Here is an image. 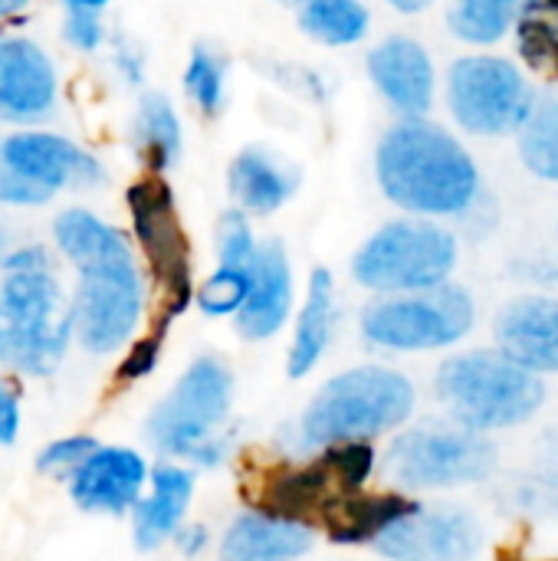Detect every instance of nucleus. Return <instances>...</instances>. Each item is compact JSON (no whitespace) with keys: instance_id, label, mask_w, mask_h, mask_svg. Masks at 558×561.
Returning a JSON list of instances; mask_svg holds the SVG:
<instances>
[{"instance_id":"4c0bfd02","label":"nucleus","mask_w":558,"mask_h":561,"mask_svg":"<svg viewBox=\"0 0 558 561\" xmlns=\"http://www.w3.org/2000/svg\"><path fill=\"white\" fill-rule=\"evenodd\" d=\"M49 201H43L33 187H26L0 158V207H46Z\"/></svg>"},{"instance_id":"c85d7f7f","label":"nucleus","mask_w":558,"mask_h":561,"mask_svg":"<svg viewBox=\"0 0 558 561\" xmlns=\"http://www.w3.org/2000/svg\"><path fill=\"white\" fill-rule=\"evenodd\" d=\"M520 3L523 0H451L447 30L467 46H493L513 30Z\"/></svg>"},{"instance_id":"ddd939ff","label":"nucleus","mask_w":558,"mask_h":561,"mask_svg":"<svg viewBox=\"0 0 558 561\" xmlns=\"http://www.w3.org/2000/svg\"><path fill=\"white\" fill-rule=\"evenodd\" d=\"M3 164L43 201L62 191H99L109 171L95 151L53 128H10L0 135Z\"/></svg>"},{"instance_id":"7ed1b4c3","label":"nucleus","mask_w":558,"mask_h":561,"mask_svg":"<svg viewBox=\"0 0 558 561\" xmlns=\"http://www.w3.org/2000/svg\"><path fill=\"white\" fill-rule=\"evenodd\" d=\"M76 335L72 302L43 243L10 247L0 260V365L30 378L59 368Z\"/></svg>"},{"instance_id":"6e6552de","label":"nucleus","mask_w":558,"mask_h":561,"mask_svg":"<svg viewBox=\"0 0 558 561\" xmlns=\"http://www.w3.org/2000/svg\"><path fill=\"white\" fill-rule=\"evenodd\" d=\"M125 207L132 220V247L141 253L158 296H161V329L164 322L184 316L194 306V263L191 237L184 230L174 191L164 178L145 174L125 191Z\"/></svg>"},{"instance_id":"39448f33","label":"nucleus","mask_w":558,"mask_h":561,"mask_svg":"<svg viewBox=\"0 0 558 561\" xmlns=\"http://www.w3.org/2000/svg\"><path fill=\"white\" fill-rule=\"evenodd\" d=\"M434 391L454 424L487 437L533 421L546 404V381L539 375L487 348L451 355L437 368Z\"/></svg>"},{"instance_id":"0eeeda50","label":"nucleus","mask_w":558,"mask_h":561,"mask_svg":"<svg viewBox=\"0 0 558 561\" xmlns=\"http://www.w3.org/2000/svg\"><path fill=\"white\" fill-rule=\"evenodd\" d=\"M460 243L454 230L424 217L382 224L352 256V279L378 296L424 293L451 283Z\"/></svg>"},{"instance_id":"b1692460","label":"nucleus","mask_w":558,"mask_h":561,"mask_svg":"<svg viewBox=\"0 0 558 561\" xmlns=\"http://www.w3.org/2000/svg\"><path fill=\"white\" fill-rule=\"evenodd\" d=\"M408 510H414V500L401 490H358L332 500L316 519L335 546H375V539Z\"/></svg>"},{"instance_id":"9b49d317","label":"nucleus","mask_w":558,"mask_h":561,"mask_svg":"<svg viewBox=\"0 0 558 561\" xmlns=\"http://www.w3.org/2000/svg\"><path fill=\"white\" fill-rule=\"evenodd\" d=\"M444 99L451 118L477 138L520 135L539 102L529 76L513 59L493 53L457 56L447 69Z\"/></svg>"},{"instance_id":"c9c22d12","label":"nucleus","mask_w":558,"mask_h":561,"mask_svg":"<svg viewBox=\"0 0 558 561\" xmlns=\"http://www.w3.org/2000/svg\"><path fill=\"white\" fill-rule=\"evenodd\" d=\"M62 43L82 56H95L109 43V23L99 13H62Z\"/></svg>"},{"instance_id":"72a5a7b5","label":"nucleus","mask_w":558,"mask_h":561,"mask_svg":"<svg viewBox=\"0 0 558 561\" xmlns=\"http://www.w3.org/2000/svg\"><path fill=\"white\" fill-rule=\"evenodd\" d=\"M95 447H99V444H95L89 434L59 437V440L46 444V447L36 454V470H39L43 477H49V480H69Z\"/></svg>"},{"instance_id":"2f4dec72","label":"nucleus","mask_w":558,"mask_h":561,"mask_svg":"<svg viewBox=\"0 0 558 561\" xmlns=\"http://www.w3.org/2000/svg\"><path fill=\"white\" fill-rule=\"evenodd\" d=\"M214 250H217V263L224 266H253L260 250L253 220L243 210L227 207L214 227Z\"/></svg>"},{"instance_id":"6ab92c4d","label":"nucleus","mask_w":558,"mask_h":561,"mask_svg":"<svg viewBox=\"0 0 558 561\" xmlns=\"http://www.w3.org/2000/svg\"><path fill=\"white\" fill-rule=\"evenodd\" d=\"M497 352L533 375H558V299L520 296L497 316Z\"/></svg>"},{"instance_id":"f03ea898","label":"nucleus","mask_w":558,"mask_h":561,"mask_svg":"<svg viewBox=\"0 0 558 561\" xmlns=\"http://www.w3.org/2000/svg\"><path fill=\"white\" fill-rule=\"evenodd\" d=\"M375 181L408 217H467L483 201V178L464 141L431 118H398L375 145Z\"/></svg>"},{"instance_id":"f704fd0d","label":"nucleus","mask_w":558,"mask_h":561,"mask_svg":"<svg viewBox=\"0 0 558 561\" xmlns=\"http://www.w3.org/2000/svg\"><path fill=\"white\" fill-rule=\"evenodd\" d=\"M161 348H164V332H151V335H141L135 342L125 345V355L118 362V371L115 378L122 385H135V381H145L155 375L158 362H161Z\"/></svg>"},{"instance_id":"2eb2a0df","label":"nucleus","mask_w":558,"mask_h":561,"mask_svg":"<svg viewBox=\"0 0 558 561\" xmlns=\"http://www.w3.org/2000/svg\"><path fill=\"white\" fill-rule=\"evenodd\" d=\"M62 102L59 66L30 36L0 33V122L10 128H43Z\"/></svg>"},{"instance_id":"412c9836","label":"nucleus","mask_w":558,"mask_h":561,"mask_svg":"<svg viewBox=\"0 0 558 561\" xmlns=\"http://www.w3.org/2000/svg\"><path fill=\"white\" fill-rule=\"evenodd\" d=\"M316 526L266 510L234 516L220 539V561H299L312 552Z\"/></svg>"},{"instance_id":"a18cd8bd","label":"nucleus","mask_w":558,"mask_h":561,"mask_svg":"<svg viewBox=\"0 0 558 561\" xmlns=\"http://www.w3.org/2000/svg\"><path fill=\"white\" fill-rule=\"evenodd\" d=\"M0 233H3V230H0ZM0 260H3V253H0Z\"/></svg>"},{"instance_id":"cd10ccee","label":"nucleus","mask_w":558,"mask_h":561,"mask_svg":"<svg viewBox=\"0 0 558 561\" xmlns=\"http://www.w3.org/2000/svg\"><path fill=\"white\" fill-rule=\"evenodd\" d=\"M513 30L526 69L558 85V0H523Z\"/></svg>"},{"instance_id":"79ce46f5","label":"nucleus","mask_w":558,"mask_h":561,"mask_svg":"<svg viewBox=\"0 0 558 561\" xmlns=\"http://www.w3.org/2000/svg\"><path fill=\"white\" fill-rule=\"evenodd\" d=\"M391 10H398V13H405V16H418V13H424V10H431L434 7V0H385Z\"/></svg>"},{"instance_id":"ea45409f","label":"nucleus","mask_w":558,"mask_h":561,"mask_svg":"<svg viewBox=\"0 0 558 561\" xmlns=\"http://www.w3.org/2000/svg\"><path fill=\"white\" fill-rule=\"evenodd\" d=\"M62 13H99L105 16V10L112 7V0H59Z\"/></svg>"},{"instance_id":"7c9ffc66","label":"nucleus","mask_w":558,"mask_h":561,"mask_svg":"<svg viewBox=\"0 0 558 561\" xmlns=\"http://www.w3.org/2000/svg\"><path fill=\"white\" fill-rule=\"evenodd\" d=\"M250 279H253V266H224V263H217V270L194 289V306L210 319L237 316L240 306L247 302Z\"/></svg>"},{"instance_id":"bb28decb","label":"nucleus","mask_w":558,"mask_h":561,"mask_svg":"<svg viewBox=\"0 0 558 561\" xmlns=\"http://www.w3.org/2000/svg\"><path fill=\"white\" fill-rule=\"evenodd\" d=\"M181 92L191 102V108L214 122L227 112L230 102V62L227 53L217 43H194L181 72Z\"/></svg>"},{"instance_id":"423d86ee","label":"nucleus","mask_w":558,"mask_h":561,"mask_svg":"<svg viewBox=\"0 0 558 561\" xmlns=\"http://www.w3.org/2000/svg\"><path fill=\"white\" fill-rule=\"evenodd\" d=\"M234 375L220 355H201L148 417V440L171 460L217 467L227 457Z\"/></svg>"},{"instance_id":"20e7f679","label":"nucleus","mask_w":558,"mask_h":561,"mask_svg":"<svg viewBox=\"0 0 558 561\" xmlns=\"http://www.w3.org/2000/svg\"><path fill=\"white\" fill-rule=\"evenodd\" d=\"M418 394L411 378L385 365H362L335 375L319 388L312 404L296 424V444L303 450H326L335 444H372L414 414Z\"/></svg>"},{"instance_id":"a19ab883","label":"nucleus","mask_w":558,"mask_h":561,"mask_svg":"<svg viewBox=\"0 0 558 561\" xmlns=\"http://www.w3.org/2000/svg\"><path fill=\"white\" fill-rule=\"evenodd\" d=\"M30 7H33V0H0V23L20 20Z\"/></svg>"},{"instance_id":"e433bc0d","label":"nucleus","mask_w":558,"mask_h":561,"mask_svg":"<svg viewBox=\"0 0 558 561\" xmlns=\"http://www.w3.org/2000/svg\"><path fill=\"white\" fill-rule=\"evenodd\" d=\"M20 424H23V414H20V394H16V388L0 375V444H3V447L16 444V437H20Z\"/></svg>"},{"instance_id":"9d476101","label":"nucleus","mask_w":558,"mask_h":561,"mask_svg":"<svg viewBox=\"0 0 558 561\" xmlns=\"http://www.w3.org/2000/svg\"><path fill=\"white\" fill-rule=\"evenodd\" d=\"M362 335L395 355L441 352L464 342L477 325V302L464 286L444 283L424 293L378 296L362 309Z\"/></svg>"},{"instance_id":"1a4fd4ad","label":"nucleus","mask_w":558,"mask_h":561,"mask_svg":"<svg viewBox=\"0 0 558 561\" xmlns=\"http://www.w3.org/2000/svg\"><path fill=\"white\" fill-rule=\"evenodd\" d=\"M497 467V447L487 434L454 421H424L401 431L388 454L385 473L401 493H434L480 483Z\"/></svg>"},{"instance_id":"f3484780","label":"nucleus","mask_w":558,"mask_h":561,"mask_svg":"<svg viewBox=\"0 0 558 561\" xmlns=\"http://www.w3.org/2000/svg\"><path fill=\"white\" fill-rule=\"evenodd\" d=\"M148 463L132 447H95L82 467L66 480L69 496L82 513L92 516H122L135 510L148 486Z\"/></svg>"},{"instance_id":"393cba45","label":"nucleus","mask_w":558,"mask_h":561,"mask_svg":"<svg viewBox=\"0 0 558 561\" xmlns=\"http://www.w3.org/2000/svg\"><path fill=\"white\" fill-rule=\"evenodd\" d=\"M339 319V299H335V276L326 266H316L309 273L306 299L296 316L293 342L286 352V375L289 378H306L319 368L332 332Z\"/></svg>"},{"instance_id":"5701e85b","label":"nucleus","mask_w":558,"mask_h":561,"mask_svg":"<svg viewBox=\"0 0 558 561\" xmlns=\"http://www.w3.org/2000/svg\"><path fill=\"white\" fill-rule=\"evenodd\" d=\"M128 148L145 168V174L164 178L184 154V122L171 95L145 89L132 108Z\"/></svg>"},{"instance_id":"a211bd4d","label":"nucleus","mask_w":558,"mask_h":561,"mask_svg":"<svg viewBox=\"0 0 558 561\" xmlns=\"http://www.w3.org/2000/svg\"><path fill=\"white\" fill-rule=\"evenodd\" d=\"M293 302H296V279H293L289 253L280 240H263L253 260L247 302L234 316L237 332L250 342H266L280 335L293 316Z\"/></svg>"},{"instance_id":"dca6fc26","label":"nucleus","mask_w":558,"mask_h":561,"mask_svg":"<svg viewBox=\"0 0 558 561\" xmlns=\"http://www.w3.org/2000/svg\"><path fill=\"white\" fill-rule=\"evenodd\" d=\"M365 72L398 118H428L434 108L437 69L421 39L405 33L385 36L365 53Z\"/></svg>"},{"instance_id":"4be33fe9","label":"nucleus","mask_w":558,"mask_h":561,"mask_svg":"<svg viewBox=\"0 0 558 561\" xmlns=\"http://www.w3.org/2000/svg\"><path fill=\"white\" fill-rule=\"evenodd\" d=\"M194 500V473L178 463L151 470L141 500L135 503V546L151 552L174 539Z\"/></svg>"},{"instance_id":"aec40b11","label":"nucleus","mask_w":558,"mask_h":561,"mask_svg":"<svg viewBox=\"0 0 558 561\" xmlns=\"http://www.w3.org/2000/svg\"><path fill=\"white\" fill-rule=\"evenodd\" d=\"M227 191L250 220L273 217L299 194V171L273 148L247 145L227 164Z\"/></svg>"},{"instance_id":"473e14b6","label":"nucleus","mask_w":558,"mask_h":561,"mask_svg":"<svg viewBox=\"0 0 558 561\" xmlns=\"http://www.w3.org/2000/svg\"><path fill=\"white\" fill-rule=\"evenodd\" d=\"M105 53H109V66H112V72L118 76L122 85H128V89L145 85V79H148V53L128 30L109 26Z\"/></svg>"},{"instance_id":"c756f323","label":"nucleus","mask_w":558,"mask_h":561,"mask_svg":"<svg viewBox=\"0 0 558 561\" xmlns=\"http://www.w3.org/2000/svg\"><path fill=\"white\" fill-rule=\"evenodd\" d=\"M520 161L533 178L558 184V95L536 102L520 128Z\"/></svg>"},{"instance_id":"4468645a","label":"nucleus","mask_w":558,"mask_h":561,"mask_svg":"<svg viewBox=\"0 0 558 561\" xmlns=\"http://www.w3.org/2000/svg\"><path fill=\"white\" fill-rule=\"evenodd\" d=\"M372 549L388 561H474L483 549V526L460 506L414 503Z\"/></svg>"},{"instance_id":"f257e3e1","label":"nucleus","mask_w":558,"mask_h":561,"mask_svg":"<svg viewBox=\"0 0 558 561\" xmlns=\"http://www.w3.org/2000/svg\"><path fill=\"white\" fill-rule=\"evenodd\" d=\"M56 253L76 270L72 322L89 355L125 348L145 316V273L128 233L89 207H66L53 220Z\"/></svg>"},{"instance_id":"c03bdc74","label":"nucleus","mask_w":558,"mask_h":561,"mask_svg":"<svg viewBox=\"0 0 558 561\" xmlns=\"http://www.w3.org/2000/svg\"><path fill=\"white\" fill-rule=\"evenodd\" d=\"M510 561H536V559H510Z\"/></svg>"},{"instance_id":"f8f14e48","label":"nucleus","mask_w":558,"mask_h":561,"mask_svg":"<svg viewBox=\"0 0 558 561\" xmlns=\"http://www.w3.org/2000/svg\"><path fill=\"white\" fill-rule=\"evenodd\" d=\"M378 454L372 444H335L319 450L316 460L306 463H283L263 473L257 483V506L276 516L303 519L319 516L332 500L358 493L368 486L375 473Z\"/></svg>"},{"instance_id":"a878e982","label":"nucleus","mask_w":558,"mask_h":561,"mask_svg":"<svg viewBox=\"0 0 558 561\" xmlns=\"http://www.w3.org/2000/svg\"><path fill=\"white\" fill-rule=\"evenodd\" d=\"M299 30L329 49L358 46L372 33V10L365 0H303L296 7Z\"/></svg>"},{"instance_id":"58836bf2","label":"nucleus","mask_w":558,"mask_h":561,"mask_svg":"<svg viewBox=\"0 0 558 561\" xmlns=\"http://www.w3.org/2000/svg\"><path fill=\"white\" fill-rule=\"evenodd\" d=\"M171 542L178 546V552H181V556L197 559V556H204V552H207V546H210V533H207V526H201V523H187V526H181V529L174 533V539H171Z\"/></svg>"},{"instance_id":"37998d69","label":"nucleus","mask_w":558,"mask_h":561,"mask_svg":"<svg viewBox=\"0 0 558 561\" xmlns=\"http://www.w3.org/2000/svg\"><path fill=\"white\" fill-rule=\"evenodd\" d=\"M270 3H280V7H293V10H296V7H299L303 0H270Z\"/></svg>"}]
</instances>
